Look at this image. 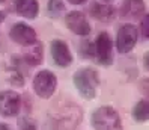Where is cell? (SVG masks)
<instances>
[{
	"label": "cell",
	"mask_w": 149,
	"mask_h": 130,
	"mask_svg": "<svg viewBox=\"0 0 149 130\" xmlns=\"http://www.w3.org/2000/svg\"><path fill=\"white\" fill-rule=\"evenodd\" d=\"M74 85L81 97L92 100L96 95V88L100 85V76L93 68H80L74 74Z\"/></svg>",
	"instance_id": "cell-1"
},
{
	"label": "cell",
	"mask_w": 149,
	"mask_h": 130,
	"mask_svg": "<svg viewBox=\"0 0 149 130\" xmlns=\"http://www.w3.org/2000/svg\"><path fill=\"white\" fill-rule=\"evenodd\" d=\"M92 126L95 130H122V121L113 108L101 106L92 114Z\"/></svg>",
	"instance_id": "cell-2"
},
{
	"label": "cell",
	"mask_w": 149,
	"mask_h": 130,
	"mask_svg": "<svg viewBox=\"0 0 149 130\" xmlns=\"http://www.w3.org/2000/svg\"><path fill=\"white\" fill-rule=\"evenodd\" d=\"M56 86H57L56 76L48 70H42L33 77V89L41 98H50L54 94Z\"/></svg>",
	"instance_id": "cell-3"
},
{
	"label": "cell",
	"mask_w": 149,
	"mask_h": 130,
	"mask_svg": "<svg viewBox=\"0 0 149 130\" xmlns=\"http://www.w3.org/2000/svg\"><path fill=\"white\" fill-rule=\"evenodd\" d=\"M139 38V32L136 29V26L133 24H124L120 26V29L118 30L116 35V47L119 53H128L134 48L136 42Z\"/></svg>",
	"instance_id": "cell-4"
},
{
	"label": "cell",
	"mask_w": 149,
	"mask_h": 130,
	"mask_svg": "<svg viewBox=\"0 0 149 130\" xmlns=\"http://www.w3.org/2000/svg\"><path fill=\"white\" fill-rule=\"evenodd\" d=\"M95 56L98 59V62L102 65H110L113 62V46L109 33L101 32L95 39Z\"/></svg>",
	"instance_id": "cell-5"
},
{
	"label": "cell",
	"mask_w": 149,
	"mask_h": 130,
	"mask_svg": "<svg viewBox=\"0 0 149 130\" xmlns=\"http://www.w3.org/2000/svg\"><path fill=\"white\" fill-rule=\"evenodd\" d=\"M9 37L14 42H17L20 46H26V47L36 42V32H35V29L24 23L14 24L9 32Z\"/></svg>",
	"instance_id": "cell-6"
},
{
	"label": "cell",
	"mask_w": 149,
	"mask_h": 130,
	"mask_svg": "<svg viewBox=\"0 0 149 130\" xmlns=\"http://www.w3.org/2000/svg\"><path fill=\"white\" fill-rule=\"evenodd\" d=\"M21 98L14 91H2L0 92V114L3 117H15L20 110Z\"/></svg>",
	"instance_id": "cell-7"
},
{
	"label": "cell",
	"mask_w": 149,
	"mask_h": 130,
	"mask_svg": "<svg viewBox=\"0 0 149 130\" xmlns=\"http://www.w3.org/2000/svg\"><path fill=\"white\" fill-rule=\"evenodd\" d=\"M65 23H66V27L69 30H72L75 35H80V37H86L91 33V24L89 21L86 20V17L78 12V11H72L69 12L65 17Z\"/></svg>",
	"instance_id": "cell-8"
},
{
	"label": "cell",
	"mask_w": 149,
	"mask_h": 130,
	"mask_svg": "<svg viewBox=\"0 0 149 130\" xmlns=\"http://www.w3.org/2000/svg\"><path fill=\"white\" fill-rule=\"evenodd\" d=\"M51 56L59 67H68L72 62V55L69 51V47L62 39H54L51 42Z\"/></svg>",
	"instance_id": "cell-9"
},
{
	"label": "cell",
	"mask_w": 149,
	"mask_h": 130,
	"mask_svg": "<svg viewBox=\"0 0 149 130\" xmlns=\"http://www.w3.org/2000/svg\"><path fill=\"white\" fill-rule=\"evenodd\" d=\"M145 12V2L143 0H124L120 6V15L124 18H140Z\"/></svg>",
	"instance_id": "cell-10"
},
{
	"label": "cell",
	"mask_w": 149,
	"mask_h": 130,
	"mask_svg": "<svg viewBox=\"0 0 149 130\" xmlns=\"http://www.w3.org/2000/svg\"><path fill=\"white\" fill-rule=\"evenodd\" d=\"M17 14H20L24 18H35L39 12L38 0H15Z\"/></svg>",
	"instance_id": "cell-11"
},
{
	"label": "cell",
	"mask_w": 149,
	"mask_h": 130,
	"mask_svg": "<svg viewBox=\"0 0 149 130\" xmlns=\"http://www.w3.org/2000/svg\"><path fill=\"white\" fill-rule=\"evenodd\" d=\"M91 14L100 21H110L115 17V8L106 3L93 2L91 5Z\"/></svg>",
	"instance_id": "cell-12"
},
{
	"label": "cell",
	"mask_w": 149,
	"mask_h": 130,
	"mask_svg": "<svg viewBox=\"0 0 149 130\" xmlns=\"http://www.w3.org/2000/svg\"><path fill=\"white\" fill-rule=\"evenodd\" d=\"M29 48L24 51L23 59L27 62L29 65H39L42 62V56H44V48L39 42H35L32 46H27Z\"/></svg>",
	"instance_id": "cell-13"
},
{
	"label": "cell",
	"mask_w": 149,
	"mask_h": 130,
	"mask_svg": "<svg viewBox=\"0 0 149 130\" xmlns=\"http://www.w3.org/2000/svg\"><path fill=\"white\" fill-rule=\"evenodd\" d=\"M133 118L137 123H145L149 119V101L148 100H142L139 101L133 109Z\"/></svg>",
	"instance_id": "cell-14"
},
{
	"label": "cell",
	"mask_w": 149,
	"mask_h": 130,
	"mask_svg": "<svg viewBox=\"0 0 149 130\" xmlns=\"http://www.w3.org/2000/svg\"><path fill=\"white\" fill-rule=\"evenodd\" d=\"M65 9V5L62 0H48V5H47V12L50 17L53 18H57V17L63 12Z\"/></svg>",
	"instance_id": "cell-15"
},
{
	"label": "cell",
	"mask_w": 149,
	"mask_h": 130,
	"mask_svg": "<svg viewBox=\"0 0 149 130\" xmlns=\"http://www.w3.org/2000/svg\"><path fill=\"white\" fill-rule=\"evenodd\" d=\"M140 33L143 38H149V14H146L140 21Z\"/></svg>",
	"instance_id": "cell-16"
},
{
	"label": "cell",
	"mask_w": 149,
	"mask_h": 130,
	"mask_svg": "<svg viewBox=\"0 0 149 130\" xmlns=\"http://www.w3.org/2000/svg\"><path fill=\"white\" fill-rule=\"evenodd\" d=\"M140 89H142V92L145 95H148V97H149V77L142 79V82H140Z\"/></svg>",
	"instance_id": "cell-17"
},
{
	"label": "cell",
	"mask_w": 149,
	"mask_h": 130,
	"mask_svg": "<svg viewBox=\"0 0 149 130\" xmlns=\"http://www.w3.org/2000/svg\"><path fill=\"white\" fill-rule=\"evenodd\" d=\"M143 67L146 68V70H149V51L145 53V56H143Z\"/></svg>",
	"instance_id": "cell-18"
},
{
	"label": "cell",
	"mask_w": 149,
	"mask_h": 130,
	"mask_svg": "<svg viewBox=\"0 0 149 130\" xmlns=\"http://www.w3.org/2000/svg\"><path fill=\"white\" fill-rule=\"evenodd\" d=\"M69 3H72V5H81V3H84L86 0H68Z\"/></svg>",
	"instance_id": "cell-19"
},
{
	"label": "cell",
	"mask_w": 149,
	"mask_h": 130,
	"mask_svg": "<svg viewBox=\"0 0 149 130\" xmlns=\"http://www.w3.org/2000/svg\"><path fill=\"white\" fill-rule=\"evenodd\" d=\"M21 130H35V126H32V124H26V126H23Z\"/></svg>",
	"instance_id": "cell-20"
},
{
	"label": "cell",
	"mask_w": 149,
	"mask_h": 130,
	"mask_svg": "<svg viewBox=\"0 0 149 130\" xmlns=\"http://www.w3.org/2000/svg\"><path fill=\"white\" fill-rule=\"evenodd\" d=\"M5 17H6V15H5V12H2V11H0V23H2V21L5 20Z\"/></svg>",
	"instance_id": "cell-21"
},
{
	"label": "cell",
	"mask_w": 149,
	"mask_h": 130,
	"mask_svg": "<svg viewBox=\"0 0 149 130\" xmlns=\"http://www.w3.org/2000/svg\"><path fill=\"white\" fill-rule=\"evenodd\" d=\"M0 130H9V129H8V126L2 124V126H0Z\"/></svg>",
	"instance_id": "cell-22"
},
{
	"label": "cell",
	"mask_w": 149,
	"mask_h": 130,
	"mask_svg": "<svg viewBox=\"0 0 149 130\" xmlns=\"http://www.w3.org/2000/svg\"><path fill=\"white\" fill-rule=\"evenodd\" d=\"M104 2H106V3H109V2H111V0H104Z\"/></svg>",
	"instance_id": "cell-23"
},
{
	"label": "cell",
	"mask_w": 149,
	"mask_h": 130,
	"mask_svg": "<svg viewBox=\"0 0 149 130\" xmlns=\"http://www.w3.org/2000/svg\"><path fill=\"white\" fill-rule=\"evenodd\" d=\"M3 2H5V0H0V3H3Z\"/></svg>",
	"instance_id": "cell-24"
}]
</instances>
